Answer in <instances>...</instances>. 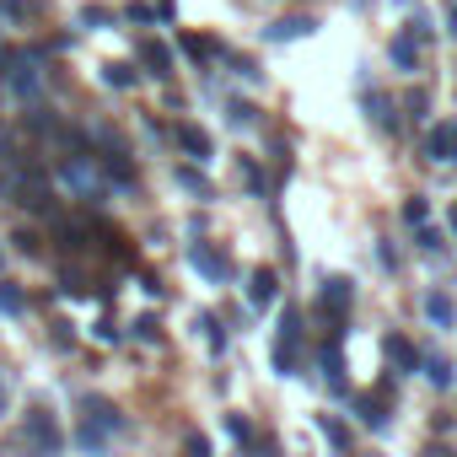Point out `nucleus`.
I'll use <instances>...</instances> for the list:
<instances>
[{
  "label": "nucleus",
  "mask_w": 457,
  "mask_h": 457,
  "mask_svg": "<svg viewBox=\"0 0 457 457\" xmlns=\"http://www.w3.org/2000/svg\"><path fill=\"white\" fill-rule=\"evenodd\" d=\"M54 178L59 188H71V200H87V205H103V172L87 151H71V156H59L54 162Z\"/></svg>",
  "instance_id": "nucleus-1"
},
{
  "label": "nucleus",
  "mask_w": 457,
  "mask_h": 457,
  "mask_svg": "<svg viewBox=\"0 0 457 457\" xmlns=\"http://www.w3.org/2000/svg\"><path fill=\"white\" fill-rule=\"evenodd\" d=\"M0 76H6V92L17 103H43V71H38V54H11L6 65H0Z\"/></svg>",
  "instance_id": "nucleus-2"
},
{
  "label": "nucleus",
  "mask_w": 457,
  "mask_h": 457,
  "mask_svg": "<svg viewBox=\"0 0 457 457\" xmlns=\"http://www.w3.org/2000/svg\"><path fill=\"white\" fill-rule=\"evenodd\" d=\"M188 270L200 275V280H210V286H232V275H237V264H232L216 242H205V237L188 242Z\"/></svg>",
  "instance_id": "nucleus-3"
},
{
  "label": "nucleus",
  "mask_w": 457,
  "mask_h": 457,
  "mask_svg": "<svg viewBox=\"0 0 457 457\" xmlns=\"http://www.w3.org/2000/svg\"><path fill=\"white\" fill-rule=\"evenodd\" d=\"M296 366H301V312L286 307L280 334H275V371L280 377H296Z\"/></svg>",
  "instance_id": "nucleus-4"
},
{
  "label": "nucleus",
  "mask_w": 457,
  "mask_h": 457,
  "mask_svg": "<svg viewBox=\"0 0 457 457\" xmlns=\"http://www.w3.org/2000/svg\"><path fill=\"white\" fill-rule=\"evenodd\" d=\"M22 441L33 446V457H59V446H65V436H59V425H54L49 409H27V420H22Z\"/></svg>",
  "instance_id": "nucleus-5"
},
{
  "label": "nucleus",
  "mask_w": 457,
  "mask_h": 457,
  "mask_svg": "<svg viewBox=\"0 0 457 457\" xmlns=\"http://www.w3.org/2000/svg\"><path fill=\"white\" fill-rule=\"evenodd\" d=\"M350 301H355V280H345V275L323 280V323H329V329H345Z\"/></svg>",
  "instance_id": "nucleus-6"
},
{
  "label": "nucleus",
  "mask_w": 457,
  "mask_h": 457,
  "mask_svg": "<svg viewBox=\"0 0 457 457\" xmlns=\"http://www.w3.org/2000/svg\"><path fill=\"white\" fill-rule=\"evenodd\" d=\"M425 156L430 162H457V118H441L425 129Z\"/></svg>",
  "instance_id": "nucleus-7"
},
{
  "label": "nucleus",
  "mask_w": 457,
  "mask_h": 457,
  "mask_svg": "<svg viewBox=\"0 0 457 457\" xmlns=\"http://www.w3.org/2000/svg\"><path fill=\"white\" fill-rule=\"evenodd\" d=\"M312 27H317L312 17H280V22L264 27V38L270 43H296V38H312Z\"/></svg>",
  "instance_id": "nucleus-8"
},
{
  "label": "nucleus",
  "mask_w": 457,
  "mask_h": 457,
  "mask_svg": "<svg viewBox=\"0 0 457 457\" xmlns=\"http://www.w3.org/2000/svg\"><path fill=\"white\" fill-rule=\"evenodd\" d=\"M103 146H108V141H103ZM103 172H108V178H113V183H118L124 194H129V188H135V167H129V156L118 151V141H113V146L103 151Z\"/></svg>",
  "instance_id": "nucleus-9"
},
{
  "label": "nucleus",
  "mask_w": 457,
  "mask_h": 457,
  "mask_svg": "<svg viewBox=\"0 0 457 457\" xmlns=\"http://www.w3.org/2000/svg\"><path fill=\"white\" fill-rule=\"evenodd\" d=\"M172 135H178V146H183L188 156H200V162H210V151H216V141L205 135V129H200V124H178V129H172Z\"/></svg>",
  "instance_id": "nucleus-10"
},
{
  "label": "nucleus",
  "mask_w": 457,
  "mask_h": 457,
  "mask_svg": "<svg viewBox=\"0 0 457 457\" xmlns=\"http://www.w3.org/2000/svg\"><path fill=\"white\" fill-rule=\"evenodd\" d=\"M141 65H146L156 81H167V76H172V49L156 43V38H146V43H141Z\"/></svg>",
  "instance_id": "nucleus-11"
},
{
  "label": "nucleus",
  "mask_w": 457,
  "mask_h": 457,
  "mask_svg": "<svg viewBox=\"0 0 457 457\" xmlns=\"http://www.w3.org/2000/svg\"><path fill=\"white\" fill-rule=\"evenodd\" d=\"M275 296H280L275 270H253V275H248V301H253V307H270Z\"/></svg>",
  "instance_id": "nucleus-12"
},
{
  "label": "nucleus",
  "mask_w": 457,
  "mask_h": 457,
  "mask_svg": "<svg viewBox=\"0 0 457 457\" xmlns=\"http://www.w3.org/2000/svg\"><path fill=\"white\" fill-rule=\"evenodd\" d=\"M387 59H393L399 71H409V76H415V65H420V38H415V33H399L393 43H387Z\"/></svg>",
  "instance_id": "nucleus-13"
},
{
  "label": "nucleus",
  "mask_w": 457,
  "mask_h": 457,
  "mask_svg": "<svg viewBox=\"0 0 457 457\" xmlns=\"http://www.w3.org/2000/svg\"><path fill=\"white\" fill-rule=\"evenodd\" d=\"M382 355L393 361L399 371H415V366H420V350H415V345H409L404 334H387V339H382Z\"/></svg>",
  "instance_id": "nucleus-14"
},
{
  "label": "nucleus",
  "mask_w": 457,
  "mask_h": 457,
  "mask_svg": "<svg viewBox=\"0 0 457 457\" xmlns=\"http://www.w3.org/2000/svg\"><path fill=\"white\" fill-rule=\"evenodd\" d=\"M425 317L436 323V329H457V307L446 291H425Z\"/></svg>",
  "instance_id": "nucleus-15"
},
{
  "label": "nucleus",
  "mask_w": 457,
  "mask_h": 457,
  "mask_svg": "<svg viewBox=\"0 0 457 457\" xmlns=\"http://www.w3.org/2000/svg\"><path fill=\"white\" fill-rule=\"evenodd\" d=\"M361 108H366V118H371L377 129H387V135H393V129H399V118H393V103H387L382 92H371V97H361Z\"/></svg>",
  "instance_id": "nucleus-16"
},
{
  "label": "nucleus",
  "mask_w": 457,
  "mask_h": 457,
  "mask_svg": "<svg viewBox=\"0 0 457 457\" xmlns=\"http://www.w3.org/2000/svg\"><path fill=\"white\" fill-rule=\"evenodd\" d=\"M183 54H188L194 65H205V59H226V43H221V38H194V33H188V38H183Z\"/></svg>",
  "instance_id": "nucleus-17"
},
{
  "label": "nucleus",
  "mask_w": 457,
  "mask_h": 457,
  "mask_svg": "<svg viewBox=\"0 0 457 457\" xmlns=\"http://www.w3.org/2000/svg\"><path fill=\"white\" fill-rule=\"evenodd\" d=\"M76 446L92 452V457H103V452H108V430H103L97 420H81V425H76Z\"/></svg>",
  "instance_id": "nucleus-18"
},
{
  "label": "nucleus",
  "mask_w": 457,
  "mask_h": 457,
  "mask_svg": "<svg viewBox=\"0 0 457 457\" xmlns=\"http://www.w3.org/2000/svg\"><path fill=\"white\" fill-rule=\"evenodd\" d=\"M194 329L205 334L210 355H221V350H226V329H221V317H216V312H200V323H194Z\"/></svg>",
  "instance_id": "nucleus-19"
},
{
  "label": "nucleus",
  "mask_w": 457,
  "mask_h": 457,
  "mask_svg": "<svg viewBox=\"0 0 457 457\" xmlns=\"http://www.w3.org/2000/svg\"><path fill=\"white\" fill-rule=\"evenodd\" d=\"M87 409H92V420H97V425H103V430H108V436H118V430H124V415H118V409H113V404H103V399H92V404H87Z\"/></svg>",
  "instance_id": "nucleus-20"
},
{
  "label": "nucleus",
  "mask_w": 457,
  "mask_h": 457,
  "mask_svg": "<svg viewBox=\"0 0 457 457\" xmlns=\"http://www.w3.org/2000/svg\"><path fill=\"white\" fill-rule=\"evenodd\" d=\"M226 118H232V129H253V124H258V108L242 103V97H232V103H226Z\"/></svg>",
  "instance_id": "nucleus-21"
},
{
  "label": "nucleus",
  "mask_w": 457,
  "mask_h": 457,
  "mask_svg": "<svg viewBox=\"0 0 457 457\" xmlns=\"http://www.w3.org/2000/svg\"><path fill=\"white\" fill-rule=\"evenodd\" d=\"M103 81L113 92H129V87H135V65H103Z\"/></svg>",
  "instance_id": "nucleus-22"
},
{
  "label": "nucleus",
  "mask_w": 457,
  "mask_h": 457,
  "mask_svg": "<svg viewBox=\"0 0 457 457\" xmlns=\"http://www.w3.org/2000/svg\"><path fill=\"white\" fill-rule=\"evenodd\" d=\"M317 430L329 436V441H334L339 452H350V425H345V420H334V415H323V420H317Z\"/></svg>",
  "instance_id": "nucleus-23"
},
{
  "label": "nucleus",
  "mask_w": 457,
  "mask_h": 457,
  "mask_svg": "<svg viewBox=\"0 0 457 457\" xmlns=\"http://www.w3.org/2000/svg\"><path fill=\"white\" fill-rule=\"evenodd\" d=\"M355 409H361V425H371V430H387V409H382L377 399H361Z\"/></svg>",
  "instance_id": "nucleus-24"
},
{
  "label": "nucleus",
  "mask_w": 457,
  "mask_h": 457,
  "mask_svg": "<svg viewBox=\"0 0 457 457\" xmlns=\"http://www.w3.org/2000/svg\"><path fill=\"white\" fill-rule=\"evenodd\" d=\"M0 312H11V317H17V312H27V296H22L11 280H0Z\"/></svg>",
  "instance_id": "nucleus-25"
},
{
  "label": "nucleus",
  "mask_w": 457,
  "mask_h": 457,
  "mask_svg": "<svg viewBox=\"0 0 457 457\" xmlns=\"http://www.w3.org/2000/svg\"><path fill=\"white\" fill-rule=\"evenodd\" d=\"M237 178H242V183H248L253 194H264V167H258L253 156H242V162H237Z\"/></svg>",
  "instance_id": "nucleus-26"
},
{
  "label": "nucleus",
  "mask_w": 457,
  "mask_h": 457,
  "mask_svg": "<svg viewBox=\"0 0 457 457\" xmlns=\"http://www.w3.org/2000/svg\"><path fill=\"white\" fill-rule=\"evenodd\" d=\"M178 183H183V194H200V200H210V183H205V172L183 167V172H178Z\"/></svg>",
  "instance_id": "nucleus-27"
},
{
  "label": "nucleus",
  "mask_w": 457,
  "mask_h": 457,
  "mask_svg": "<svg viewBox=\"0 0 457 457\" xmlns=\"http://www.w3.org/2000/svg\"><path fill=\"white\" fill-rule=\"evenodd\" d=\"M420 361H425V377H430L436 387H452V366H446L441 355H420Z\"/></svg>",
  "instance_id": "nucleus-28"
},
{
  "label": "nucleus",
  "mask_w": 457,
  "mask_h": 457,
  "mask_svg": "<svg viewBox=\"0 0 457 457\" xmlns=\"http://www.w3.org/2000/svg\"><path fill=\"white\" fill-rule=\"evenodd\" d=\"M135 339H141V345H162V329H156V317H151V312L135 317Z\"/></svg>",
  "instance_id": "nucleus-29"
},
{
  "label": "nucleus",
  "mask_w": 457,
  "mask_h": 457,
  "mask_svg": "<svg viewBox=\"0 0 457 457\" xmlns=\"http://www.w3.org/2000/svg\"><path fill=\"white\" fill-rule=\"evenodd\" d=\"M404 221H409V226H425V221H430V205H425V200H404Z\"/></svg>",
  "instance_id": "nucleus-30"
},
{
  "label": "nucleus",
  "mask_w": 457,
  "mask_h": 457,
  "mask_svg": "<svg viewBox=\"0 0 457 457\" xmlns=\"http://www.w3.org/2000/svg\"><path fill=\"white\" fill-rule=\"evenodd\" d=\"M124 17H129V22H156V6H146V0H129Z\"/></svg>",
  "instance_id": "nucleus-31"
},
{
  "label": "nucleus",
  "mask_w": 457,
  "mask_h": 457,
  "mask_svg": "<svg viewBox=\"0 0 457 457\" xmlns=\"http://www.w3.org/2000/svg\"><path fill=\"white\" fill-rule=\"evenodd\" d=\"M226 430H232L237 441H253V420H248V415H226Z\"/></svg>",
  "instance_id": "nucleus-32"
},
{
  "label": "nucleus",
  "mask_w": 457,
  "mask_h": 457,
  "mask_svg": "<svg viewBox=\"0 0 457 457\" xmlns=\"http://www.w3.org/2000/svg\"><path fill=\"white\" fill-rule=\"evenodd\" d=\"M113 17L103 11V6H81V27H108Z\"/></svg>",
  "instance_id": "nucleus-33"
},
{
  "label": "nucleus",
  "mask_w": 457,
  "mask_h": 457,
  "mask_svg": "<svg viewBox=\"0 0 457 457\" xmlns=\"http://www.w3.org/2000/svg\"><path fill=\"white\" fill-rule=\"evenodd\" d=\"M425 253H441V232H430V226H420V237H415Z\"/></svg>",
  "instance_id": "nucleus-34"
},
{
  "label": "nucleus",
  "mask_w": 457,
  "mask_h": 457,
  "mask_svg": "<svg viewBox=\"0 0 457 457\" xmlns=\"http://www.w3.org/2000/svg\"><path fill=\"white\" fill-rule=\"evenodd\" d=\"M97 339H103V345H118V329H113V317H103V323H97Z\"/></svg>",
  "instance_id": "nucleus-35"
},
{
  "label": "nucleus",
  "mask_w": 457,
  "mask_h": 457,
  "mask_svg": "<svg viewBox=\"0 0 457 457\" xmlns=\"http://www.w3.org/2000/svg\"><path fill=\"white\" fill-rule=\"evenodd\" d=\"M188 457H210V441L205 436H188Z\"/></svg>",
  "instance_id": "nucleus-36"
},
{
  "label": "nucleus",
  "mask_w": 457,
  "mask_h": 457,
  "mask_svg": "<svg viewBox=\"0 0 457 457\" xmlns=\"http://www.w3.org/2000/svg\"><path fill=\"white\" fill-rule=\"evenodd\" d=\"M6 404H11V387H6V377H0V415H6Z\"/></svg>",
  "instance_id": "nucleus-37"
},
{
  "label": "nucleus",
  "mask_w": 457,
  "mask_h": 457,
  "mask_svg": "<svg viewBox=\"0 0 457 457\" xmlns=\"http://www.w3.org/2000/svg\"><path fill=\"white\" fill-rule=\"evenodd\" d=\"M446 33L457 38V0H452V11H446Z\"/></svg>",
  "instance_id": "nucleus-38"
},
{
  "label": "nucleus",
  "mask_w": 457,
  "mask_h": 457,
  "mask_svg": "<svg viewBox=\"0 0 457 457\" xmlns=\"http://www.w3.org/2000/svg\"><path fill=\"white\" fill-rule=\"evenodd\" d=\"M430 457H452V452H430Z\"/></svg>",
  "instance_id": "nucleus-39"
},
{
  "label": "nucleus",
  "mask_w": 457,
  "mask_h": 457,
  "mask_svg": "<svg viewBox=\"0 0 457 457\" xmlns=\"http://www.w3.org/2000/svg\"><path fill=\"white\" fill-rule=\"evenodd\" d=\"M452 232H457V210H452Z\"/></svg>",
  "instance_id": "nucleus-40"
},
{
  "label": "nucleus",
  "mask_w": 457,
  "mask_h": 457,
  "mask_svg": "<svg viewBox=\"0 0 457 457\" xmlns=\"http://www.w3.org/2000/svg\"><path fill=\"white\" fill-rule=\"evenodd\" d=\"M0 264H6V253H0Z\"/></svg>",
  "instance_id": "nucleus-41"
}]
</instances>
